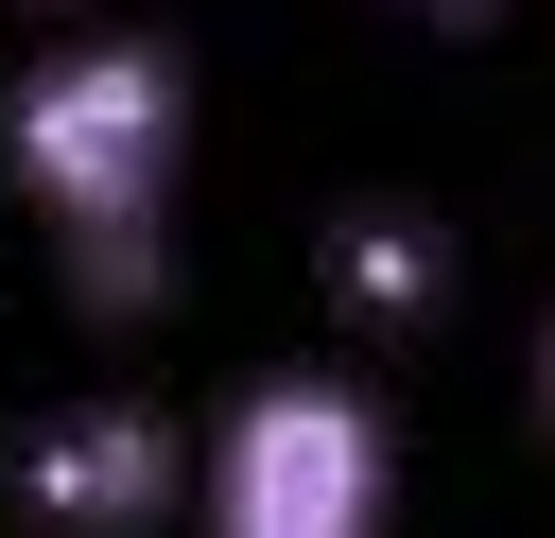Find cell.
<instances>
[{
	"instance_id": "2",
	"label": "cell",
	"mask_w": 555,
	"mask_h": 538,
	"mask_svg": "<svg viewBox=\"0 0 555 538\" xmlns=\"http://www.w3.org/2000/svg\"><path fill=\"white\" fill-rule=\"evenodd\" d=\"M382 486H399L382 399L347 364H278V382L225 399V434L191 469V521L208 538H382Z\"/></svg>"
},
{
	"instance_id": "5",
	"label": "cell",
	"mask_w": 555,
	"mask_h": 538,
	"mask_svg": "<svg viewBox=\"0 0 555 538\" xmlns=\"http://www.w3.org/2000/svg\"><path fill=\"white\" fill-rule=\"evenodd\" d=\"M538 417H555V312H538Z\"/></svg>"
},
{
	"instance_id": "3",
	"label": "cell",
	"mask_w": 555,
	"mask_h": 538,
	"mask_svg": "<svg viewBox=\"0 0 555 538\" xmlns=\"http://www.w3.org/2000/svg\"><path fill=\"white\" fill-rule=\"evenodd\" d=\"M173 486H191V451H173L139 399H69V417L17 451V521H35V538H139Z\"/></svg>"
},
{
	"instance_id": "1",
	"label": "cell",
	"mask_w": 555,
	"mask_h": 538,
	"mask_svg": "<svg viewBox=\"0 0 555 538\" xmlns=\"http://www.w3.org/2000/svg\"><path fill=\"white\" fill-rule=\"evenodd\" d=\"M173 156H191V69L156 35H69L0 87V174L35 191V226L69 243L87 312L156 295V226H173Z\"/></svg>"
},
{
	"instance_id": "6",
	"label": "cell",
	"mask_w": 555,
	"mask_h": 538,
	"mask_svg": "<svg viewBox=\"0 0 555 538\" xmlns=\"http://www.w3.org/2000/svg\"><path fill=\"white\" fill-rule=\"evenodd\" d=\"M416 17H486V0H416Z\"/></svg>"
},
{
	"instance_id": "4",
	"label": "cell",
	"mask_w": 555,
	"mask_h": 538,
	"mask_svg": "<svg viewBox=\"0 0 555 538\" xmlns=\"http://www.w3.org/2000/svg\"><path fill=\"white\" fill-rule=\"evenodd\" d=\"M434 278H451L434 226H399V208H347V226H330V295H347V312L399 330V312H434Z\"/></svg>"
}]
</instances>
